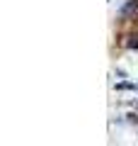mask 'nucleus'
<instances>
[{
    "label": "nucleus",
    "instance_id": "2",
    "mask_svg": "<svg viewBox=\"0 0 138 146\" xmlns=\"http://www.w3.org/2000/svg\"><path fill=\"white\" fill-rule=\"evenodd\" d=\"M121 46H126V49H138V32H131V34L121 36Z\"/></svg>",
    "mask_w": 138,
    "mask_h": 146
},
{
    "label": "nucleus",
    "instance_id": "1",
    "mask_svg": "<svg viewBox=\"0 0 138 146\" xmlns=\"http://www.w3.org/2000/svg\"><path fill=\"white\" fill-rule=\"evenodd\" d=\"M136 12H138V0H128L126 5L119 10V17H121V20H128V17L133 15V20H136Z\"/></svg>",
    "mask_w": 138,
    "mask_h": 146
}]
</instances>
